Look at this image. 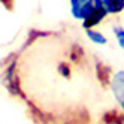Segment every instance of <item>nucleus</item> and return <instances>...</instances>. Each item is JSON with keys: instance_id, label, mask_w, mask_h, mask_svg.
Listing matches in <instances>:
<instances>
[{"instance_id": "1", "label": "nucleus", "mask_w": 124, "mask_h": 124, "mask_svg": "<svg viewBox=\"0 0 124 124\" xmlns=\"http://www.w3.org/2000/svg\"><path fill=\"white\" fill-rule=\"evenodd\" d=\"M109 88L114 96V100L118 106V111L124 114V69L114 72L109 81Z\"/></svg>"}, {"instance_id": "2", "label": "nucleus", "mask_w": 124, "mask_h": 124, "mask_svg": "<svg viewBox=\"0 0 124 124\" xmlns=\"http://www.w3.org/2000/svg\"><path fill=\"white\" fill-rule=\"evenodd\" d=\"M69 3H70L72 16L82 23L84 20H87V16L94 9L96 0H69Z\"/></svg>"}, {"instance_id": "3", "label": "nucleus", "mask_w": 124, "mask_h": 124, "mask_svg": "<svg viewBox=\"0 0 124 124\" xmlns=\"http://www.w3.org/2000/svg\"><path fill=\"white\" fill-rule=\"evenodd\" d=\"M106 16H108V12L105 11V8L100 5L99 0H96V5H94V9L91 11V14L87 16V20L82 21V27L84 30H91L96 29Z\"/></svg>"}, {"instance_id": "4", "label": "nucleus", "mask_w": 124, "mask_h": 124, "mask_svg": "<svg viewBox=\"0 0 124 124\" xmlns=\"http://www.w3.org/2000/svg\"><path fill=\"white\" fill-rule=\"evenodd\" d=\"M99 2L108 15H115L124 11V0H99Z\"/></svg>"}, {"instance_id": "5", "label": "nucleus", "mask_w": 124, "mask_h": 124, "mask_svg": "<svg viewBox=\"0 0 124 124\" xmlns=\"http://www.w3.org/2000/svg\"><path fill=\"white\" fill-rule=\"evenodd\" d=\"M85 34H87V38L90 39L93 43H96V45H108V38L105 36V34L99 30H96V29H91V30H85Z\"/></svg>"}, {"instance_id": "6", "label": "nucleus", "mask_w": 124, "mask_h": 124, "mask_svg": "<svg viewBox=\"0 0 124 124\" xmlns=\"http://www.w3.org/2000/svg\"><path fill=\"white\" fill-rule=\"evenodd\" d=\"M99 124H124V114L121 111H111Z\"/></svg>"}, {"instance_id": "7", "label": "nucleus", "mask_w": 124, "mask_h": 124, "mask_svg": "<svg viewBox=\"0 0 124 124\" xmlns=\"http://www.w3.org/2000/svg\"><path fill=\"white\" fill-rule=\"evenodd\" d=\"M112 33H114V36H115V40H117L118 46L124 52V29L120 27V25H115V27L112 29Z\"/></svg>"}]
</instances>
